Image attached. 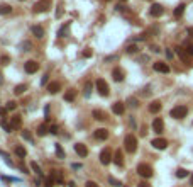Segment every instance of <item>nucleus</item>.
<instances>
[{
	"instance_id": "nucleus-1",
	"label": "nucleus",
	"mask_w": 193,
	"mask_h": 187,
	"mask_svg": "<svg viewBox=\"0 0 193 187\" xmlns=\"http://www.w3.org/2000/svg\"><path fill=\"white\" fill-rule=\"evenodd\" d=\"M124 148L127 153H136V150H137V138L134 135H127L124 138Z\"/></svg>"
},
{
	"instance_id": "nucleus-2",
	"label": "nucleus",
	"mask_w": 193,
	"mask_h": 187,
	"mask_svg": "<svg viewBox=\"0 0 193 187\" xmlns=\"http://www.w3.org/2000/svg\"><path fill=\"white\" fill-rule=\"evenodd\" d=\"M186 114H188V107L186 105H176V107H173L169 111V116L175 119H183V118H186Z\"/></svg>"
},
{
	"instance_id": "nucleus-3",
	"label": "nucleus",
	"mask_w": 193,
	"mask_h": 187,
	"mask_svg": "<svg viewBox=\"0 0 193 187\" xmlns=\"http://www.w3.org/2000/svg\"><path fill=\"white\" fill-rule=\"evenodd\" d=\"M49 9H51V2H49V0H39V2H36V4H34L32 12L43 14V12H47Z\"/></svg>"
},
{
	"instance_id": "nucleus-4",
	"label": "nucleus",
	"mask_w": 193,
	"mask_h": 187,
	"mask_svg": "<svg viewBox=\"0 0 193 187\" xmlns=\"http://www.w3.org/2000/svg\"><path fill=\"white\" fill-rule=\"evenodd\" d=\"M95 87H97V90H98V94H100L102 97H107L108 94H110V87H108V83L105 82L103 78H98V80H97Z\"/></svg>"
},
{
	"instance_id": "nucleus-5",
	"label": "nucleus",
	"mask_w": 193,
	"mask_h": 187,
	"mask_svg": "<svg viewBox=\"0 0 193 187\" xmlns=\"http://www.w3.org/2000/svg\"><path fill=\"white\" fill-rule=\"evenodd\" d=\"M137 174L144 179H149L153 177V167L147 165V163H139L137 165Z\"/></svg>"
},
{
	"instance_id": "nucleus-6",
	"label": "nucleus",
	"mask_w": 193,
	"mask_h": 187,
	"mask_svg": "<svg viewBox=\"0 0 193 187\" xmlns=\"http://www.w3.org/2000/svg\"><path fill=\"white\" fill-rule=\"evenodd\" d=\"M153 68H154V72H159V73H169V65L168 63H164V61H154L153 63Z\"/></svg>"
},
{
	"instance_id": "nucleus-7",
	"label": "nucleus",
	"mask_w": 193,
	"mask_h": 187,
	"mask_svg": "<svg viewBox=\"0 0 193 187\" xmlns=\"http://www.w3.org/2000/svg\"><path fill=\"white\" fill-rule=\"evenodd\" d=\"M110 162H112V152H110V148H105V150L100 152V163L102 165H108Z\"/></svg>"
},
{
	"instance_id": "nucleus-8",
	"label": "nucleus",
	"mask_w": 193,
	"mask_h": 187,
	"mask_svg": "<svg viewBox=\"0 0 193 187\" xmlns=\"http://www.w3.org/2000/svg\"><path fill=\"white\" fill-rule=\"evenodd\" d=\"M24 70H26V73H36L39 70V63L34 60H29L24 63Z\"/></svg>"
},
{
	"instance_id": "nucleus-9",
	"label": "nucleus",
	"mask_w": 193,
	"mask_h": 187,
	"mask_svg": "<svg viewBox=\"0 0 193 187\" xmlns=\"http://www.w3.org/2000/svg\"><path fill=\"white\" fill-rule=\"evenodd\" d=\"M151 145H153V148H156V150H166L168 148V141L164 138H154L151 141Z\"/></svg>"
},
{
	"instance_id": "nucleus-10",
	"label": "nucleus",
	"mask_w": 193,
	"mask_h": 187,
	"mask_svg": "<svg viewBox=\"0 0 193 187\" xmlns=\"http://www.w3.org/2000/svg\"><path fill=\"white\" fill-rule=\"evenodd\" d=\"M163 12H164V9H163V5L161 4H153L151 5V9H149V14L153 15V17H161Z\"/></svg>"
},
{
	"instance_id": "nucleus-11",
	"label": "nucleus",
	"mask_w": 193,
	"mask_h": 187,
	"mask_svg": "<svg viewBox=\"0 0 193 187\" xmlns=\"http://www.w3.org/2000/svg\"><path fill=\"white\" fill-rule=\"evenodd\" d=\"M153 129H154V133H158V135H161L164 131V121L161 118H156L154 121H153Z\"/></svg>"
},
{
	"instance_id": "nucleus-12",
	"label": "nucleus",
	"mask_w": 193,
	"mask_h": 187,
	"mask_svg": "<svg viewBox=\"0 0 193 187\" xmlns=\"http://www.w3.org/2000/svg\"><path fill=\"white\" fill-rule=\"evenodd\" d=\"M75 152H76L82 158L88 157V148H86V145H83V143H76V145H75Z\"/></svg>"
},
{
	"instance_id": "nucleus-13",
	"label": "nucleus",
	"mask_w": 193,
	"mask_h": 187,
	"mask_svg": "<svg viewBox=\"0 0 193 187\" xmlns=\"http://www.w3.org/2000/svg\"><path fill=\"white\" fill-rule=\"evenodd\" d=\"M147 109H149V112H151V114H158L159 111L163 109V104H161V100H153Z\"/></svg>"
},
{
	"instance_id": "nucleus-14",
	"label": "nucleus",
	"mask_w": 193,
	"mask_h": 187,
	"mask_svg": "<svg viewBox=\"0 0 193 187\" xmlns=\"http://www.w3.org/2000/svg\"><path fill=\"white\" fill-rule=\"evenodd\" d=\"M93 136H95V139H100V141H105V139L108 138V131L105 129V128H100V129H97L93 133Z\"/></svg>"
},
{
	"instance_id": "nucleus-15",
	"label": "nucleus",
	"mask_w": 193,
	"mask_h": 187,
	"mask_svg": "<svg viewBox=\"0 0 193 187\" xmlns=\"http://www.w3.org/2000/svg\"><path fill=\"white\" fill-rule=\"evenodd\" d=\"M112 112L117 114V116H122V114L125 112V105H124V102H115V104L112 105Z\"/></svg>"
},
{
	"instance_id": "nucleus-16",
	"label": "nucleus",
	"mask_w": 193,
	"mask_h": 187,
	"mask_svg": "<svg viewBox=\"0 0 193 187\" xmlns=\"http://www.w3.org/2000/svg\"><path fill=\"white\" fill-rule=\"evenodd\" d=\"M61 90V82H49L47 83V92L49 94H58Z\"/></svg>"
},
{
	"instance_id": "nucleus-17",
	"label": "nucleus",
	"mask_w": 193,
	"mask_h": 187,
	"mask_svg": "<svg viewBox=\"0 0 193 187\" xmlns=\"http://www.w3.org/2000/svg\"><path fill=\"white\" fill-rule=\"evenodd\" d=\"M112 78L115 80V82H122L124 80V72L120 68H114L112 70Z\"/></svg>"
},
{
	"instance_id": "nucleus-18",
	"label": "nucleus",
	"mask_w": 193,
	"mask_h": 187,
	"mask_svg": "<svg viewBox=\"0 0 193 187\" xmlns=\"http://www.w3.org/2000/svg\"><path fill=\"white\" fill-rule=\"evenodd\" d=\"M176 53H178V56H180L181 60L185 61V63H190V55H188V51H185L183 48H176Z\"/></svg>"
},
{
	"instance_id": "nucleus-19",
	"label": "nucleus",
	"mask_w": 193,
	"mask_h": 187,
	"mask_svg": "<svg viewBox=\"0 0 193 187\" xmlns=\"http://www.w3.org/2000/svg\"><path fill=\"white\" fill-rule=\"evenodd\" d=\"M75 97H76V90H75V88H69V90L64 92V100H66V102H73Z\"/></svg>"
},
{
	"instance_id": "nucleus-20",
	"label": "nucleus",
	"mask_w": 193,
	"mask_h": 187,
	"mask_svg": "<svg viewBox=\"0 0 193 187\" xmlns=\"http://www.w3.org/2000/svg\"><path fill=\"white\" fill-rule=\"evenodd\" d=\"M114 162H115V165H119V167L124 165V155H122L120 150H117V152H115V155H114Z\"/></svg>"
},
{
	"instance_id": "nucleus-21",
	"label": "nucleus",
	"mask_w": 193,
	"mask_h": 187,
	"mask_svg": "<svg viewBox=\"0 0 193 187\" xmlns=\"http://www.w3.org/2000/svg\"><path fill=\"white\" fill-rule=\"evenodd\" d=\"M93 118L97 119V121H105V119H107V112H103V111H100V109H95L93 111Z\"/></svg>"
},
{
	"instance_id": "nucleus-22",
	"label": "nucleus",
	"mask_w": 193,
	"mask_h": 187,
	"mask_svg": "<svg viewBox=\"0 0 193 187\" xmlns=\"http://www.w3.org/2000/svg\"><path fill=\"white\" fill-rule=\"evenodd\" d=\"M31 31H32V34H34L36 38H44V29L41 26H32Z\"/></svg>"
},
{
	"instance_id": "nucleus-23",
	"label": "nucleus",
	"mask_w": 193,
	"mask_h": 187,
	"mask_svg": "<svg viewBox=\"0 0 193 187\" xmlns=\"http://www.w3.org/2000/svg\"><path fill=\"white\" fill-rule=\"evenodd\" d=\"M10 124H12L14 129L21 128V124H22V118H21V116H14V118H10Z\"/></svg>"
},
{
	"instance_id": "nucleus-24",
	"label": "nucleus",
	"mask_w": 193,
	"mask_h": 187,
	"mask_svg": "<svg viewBox=\"0 0 193 187\" xmlns=\"http://www.w3.org/2000/svg\"><path fill=\"white\" fill-rule=\"evenodd\" d=\"M12 12V7L9 4H2L0 5V15H7V14Z\"/></svg>"
},
{
	"instance_id": "nucleus-25",
	"label": "nucleus",
	"mask_w": 193,
	"mask_h": 187,
	"mask_svg": "<svg viewBox=\"0 0 193 187\" xmlns=\"http://www.w3.org/2000/svg\"><path fill=\"white\" fill-rule=\"evenodd\" d=\"M14 152H15V155H17V157H21V158H24V157H26V155H27L26 148H24V146H21V145H17Z\"/></svg>"
},
{
	"instance_id": "nucleus-26",
	"label": "nucleus",
	"mask_w": 193,
	"mask_h": 187,
	"mask_svg": "<svg viewBox=\"0 0 193 187\" xmlns=\"http://www.w3.org/2000/svg\"><path fill=\"white\" fill-rule=\"evenodd\" d=\"M0 126L4 128V129L7 131V133H10V131L14 129V128H12V124H10V122L7 121V119H5V118H2V121H0Z\"/></svg>"
},
{
	"instance_id": "nucleus-27",
	"label": "nucleus",
	"mask_w": 193,
	"mask_h": 187,
	"mask_svg": "<svg viewBox=\"0 0 193 187\" xmlns=\"http://www.w3.org/2000/svg\"><path fill=\"white\" fill-rule=\"evenodd\" d=\"M185 9H186V5H185V4L178 5V7L175 9V12H173V14H175V17H181V15H183V12H185Z\"/></svg>"
},
{
	"instance_id": "nucleus-28",
	"label": "nucleus",
	"mask_w": 193,
	"mask_h": 187,
	"mask_svg": "<svg viewBox=\"0 0 193 187\" xmlns=\"http://www.w3.org/2000/svg\"><path fill=\"white\" fill-rule=\"evenodd\" d=\"M26 90H27V87L24 85V83H21V85H17V87L14 88V94H15V95H22Z\"/></svg>"
},
{
	"instance_id": "nucleus-29",
	"label": "nucleus",
	"mask_w": 193,
	"mask_h": 187,
	"mask_svg": "<svg viewBox=\"0 0 193 187\" xmlns=\"http://www.w3.org/2000/svg\"><path fill=\"white\" fill-rule=\"evenodd\" d=\"M47 131H49V128H47L46 124H41V126L37 128V135H39V136H46Z\"/></svg>"
},
{
	"instance_id": "nucleus-30",
	"label": "nucleus",
	"mask_w": 193,
	"mask_h": 187,
	"mask_svg": "<svg viewBox=\"0 0 193 187\" xmlns=\"http://www.w3.org/2000/svg\"><path fill=\"white\" fill-rule=\"evenodd\" d=\"M176 177H178V179L188 177V170H186V169H178V170H176Z\"/></svg>"
},
{
	"instance_id": "nucleus-31",
	"label": "nucleus",
	"mask_w": 193,
	"mask_h": 187,
	"mask_svg": "<svg viewBox=\"0 0 193 187\" xmlns=\"http://www.w3.org/2000/svg\"><path fill=\"white\" fill-rule=\"evenodd\" d=\"M82 56L83 58H92V56H93V49H92V48H85L82 51Z\"/></svg>"
},
{
	"instance_id": "nucleus-32",
	"label": "nucleus",
	"mask_w": 193,
	"mask_h": 187,
	"mask_svg": "<svg viewBox=\"0 0 193 187\" xmlns=\"http://www.w3.org/2000/svg\"><path fill=\"white\" fill-rule=\"evenodd\" d=\"M139 48L136 46V44H129L127 48H125V53H129V55H132V53H137Z\"/></svg>"
},
{
	"instance_id": "nucleus-33",
	"label": "nucleus",
	"mask_w": 193,
	"mask_h": 187,
	"mask_svg": "<svg viewBox=\"0 0 193 187\" xmlns=\"http://www.w3.org/2000/svg\"><path fill=\"white\" fill-rule=\"evenodd\" d=\"M15 107H17V102H15V100H9V102L5 104V109H7V111H14Z\"/></svg>"
},
{
	"instance_id": "nucleus-34",
	"label": "nucleus",
	"mask_w": 193,
	"mask_h": 187,
	"mask_svg": "<svg viewBox=\"0 0 193 187\" xmlns=\"http://www.w3.org/2000/svg\"><path fill=\"white\" fill-rule=\"evenodd\" d=\"M56 155H58V158H64V150L58 143H56Z\"/></svg>"
},
{
	"instance_id": "nucleus-35",
	"label": "nucleus",
	"mask_w": 193,
	"mask_h": 187,
	"mask_svg": "<svg viewBox=\"0 0 193 187\" xmlns=\"http://www.w3.org/2000/svg\"><path fill=\"white\" fill-rule=\"evenodd\" d=\"M22 138L24 139H27V141H32V135H31V131H22Z\"/></svg>"
},
{
	"instance_id": "nucleus-36",
	"label": "nucleus",
	"mask_w": 193,
	"mask_h": 187,
	"mask_svg": "<svg viewBox=\"0 0 193 187\" xmlns=\"http://www.w3.org/2000/svg\"><path fill=\"white\" fill-rule=\"evenodd\" d=\"M31 169L34 170V172H36L37 175H41V167H39L37 163H36V162H32V163H31Z\"/></svg>"
},
{
	"instance_id": "nucleus-37",
	"label": "nucleus",
	"mask_w": 193,
	"mask_h": 187,
	"mask_svg": "<svg viewBox=\"0 0 193 187\" xmlns=\"http://www.w3.org/2000/svg\"><path fill=\"white\" fill-rule=\"evenodd\" d=\"M127 102H129V105H130V107H137V105H139L137 99H134V97H130V99H129Z\"/></svg>"
},
{
	"instance_id": "nucleus-38",
	"label": "nucleus",
	"mask_w": 193,
	"mask_h": 187,
	"mask_svg": "<svg viewBox=\"0 0 193 187\" xmlns=\"http://www.w3.org/2000/svg\"><path fill=\"white\" fill-rule=\"evenodd\" d=\"M108 182H110V184H112V185H114V187H120V185H122V184H120L119 180H115V179H114V177H108Z\"/></svg>"
},
{
	"instance_id": "nucleus-39",
	"label": "nucleus",
	"mask_w": 193,
	"mask_h": 187,
	"mask_svg": "<svg viewBox=\"0 0 193 187\" xmlns=\"http://www.w3.org/2000/svg\"><path fill=\"white\" fill-rule=\"evenodd\" d=\"M68 26H69V24H66V27H61V29H60V32H58V34H60V38H64V34H66V29H68Z\"/></svg>"
},
{
	"instance_id": "nucleus-40",
	"label": "nucleus",
	"mask_w": 193,
	"mask_h": 187,
	"mask_svg": "<svg viewBox=\"0 0 193 187\" xmlns=\"http://www.w3.org/2000/svg\"><path fill=\"white\" fill-rule=\"evenodd\" d=\"M85 187H98V184L93 182V180H88V182L85 184Z\"/></svg>"
},
{
	"instance_id": "nucleus-41",
	"label": "nucleus",
	"mask_w": 193,
	"mask_h": 187,
	"mask_svg": "<svg viewBox=\"0 0 193 187\" xmlns=\"http://www.w3.org/2000/svg\"><path fill=\"white\" fill-rule=\"evenodd\" d=\"M53 184H54V179H46V187H53Z\"/></svg>"
},
{
	"instance_id": "nucleus-42",
	"label": "nucleus",
	"mask_w": 193,
	"mask_h": 187,
	"mask_svg": "<svg viewBox=\"0 0 193 187\" xmlns=\"http://www.w3.org/2000/svg\"><path fill=\"white\" fill-rule=\"evenodd\" d=\"M0 61H2V65H7V63H9V56H2V58H0Z\"/></svg>"
},
{
	"instance_id": "nucleus-43",
	"label": "nucleus",
	"mask_w": 193,
	"mask_h": 187,
	"mask_svg": "<svg viewBox=\"0 0 193 187\" xmlns=\"http://www.w3.org/2000/svg\"><path fill=\"white\" fill-rule=\"evenodd\" d=\"M117 10H119V12H125V9H127V7H124V5H119L117 4V7H115Z\"/></svg>"
},
{
	"instance_id": "nucleus-44",
	"label": "nucleus",
	"mask_w": 193,
	"mask_h": 187,
	"mask_svg": "<svg viewBox=\"0 0 193 187\" xmlns=\"http://www.w3.org/2000/svg\"><path fill=\"white\" fill-rule=\"evenodd\" d=\"M29 48H31V43H24V44H22V49H24V51H29Z\"/></svg>"
},
{
	"instance_id": "nucleus-45",
	"label": "nucleus",
	"mask_w": 193,
	"mask_h": 187,
	"mask_svg": "<svg viewBox=\"0 0 193 187\" xmlns=\"http://www.w3.org/2000/svg\"><path fill=\"white\" fill-rule=\"evenodd\" d=\"M90 88H92V83H86L85 85V94L88 95V92H90Z\"/></svg>"
},
{
	"instance_id": "nucleus-46",
	"label": "nucleus",
	"mask_w": 193,
	"mask_h": 187,
	"mask_svg": "<svg viewBox=\"0 0 193 187\" xmlns=\"http://www.w3.org/2000/svg\"><path fill=\"white\" fill-rule=\"evenodd\" d=\"M49 131H51L53 135H56V133H58V126H51V128H49Z\"/></svg>"
},
{
	"instance_id": "nucleus-47",
	"label": "nucleus",
	"mask_w": 193,
	"mask_h": 187,
	"mask_svg": "<svg viewBox=\"0 0 193 187\" xmlns=\"http://www.w3.org/2000/svg\"><path fill=\"white\" fill-rule=\"evenodd\" d=\"M186 51H188L190 56H193V44H191V46H188V49H186Z\"/></svg>"
},
{
	"instance_id": "nucleus-48",
	"label": "nucleus",
	"mask_w": 193,
	"mask_h": 187,
	"mask_svg": "<svg viewBox=\"0 0 193 187\" xmlns=\"http://www.w3.org/2000/svg\"><path fill=\"white\" fill-rule=\"evenodd\" d=\"M137 187H151V185H149V184H147V182H144V180H142V182H141V184H139V185H137Z\"/></svg>"
},
{
	"instance_id": "nucleus-49",
	"label": "nucleus",
	"mask_w": 193,
	"mask_h": 187,
	"mask_svg": "<svg viewBox=\"0 0 193 187\" xmlns=\"http://www.w3.org/2000/svg\"><path fill=\"white\" fill-rule=\"evenodd\" d=\"M151 51H154V53H159V48H158V46H151Z\"/></svg>"
},
{
	"instance_id": "nucleus-50",
	"label": "nucleus",
	"mask_w": 193,
	"mask_h": 187,
	"mask_svg": "<svg viewBox=\"0 0 193 187\" xmlns=\"http://www.w3.org/2000/svg\"><path fill=\"white\" fill-rule=\"evenodd\" d=\"M166 56H168V58H173V53L169 51V49H166Z\"/></svg>"
},
{
	"instance_id": "nucleus-51",
	"label": "nucleus",
	"mask_w": 193,
	"mask_h": 187,
	"mask_svg": "<svg viewBox=\"0 0 193 187\" xmlns=\"http://www.w3.org/2000/svg\"><path fill=\"white\" fill-rule=\"evenodd\" d=\"M188 34H190V36H193V27H190V29H188Z\"/></svg>"
},
{
	"instance_id": "nucleus-52",
	"label": "nucleus",
	"mask_w": 193,
	"mask_h": 187,
	"mask_svg": "<svg viewBox=\"0 0 193 187\" xmlns=\"http://www.w3.org/2000/svg\"><path fill=\"white\" fill-rule=\"evenodd\" d=\"M190 184L193 185V174H191V177H190Z\"/></svg>"
},
{
	"instance_id": "nucleus-53",
	"label": "nucleus",
	"mask_w": 193,
	"mask_h": 187,
	"mask_svg": "<svg viewBox=\"0 0 193 187\" xmlns=\"http://www.w3.org/2000/svg\"><path fill=\"white\" fill-rule=\"evenodd\" d=\"M2 83H4V78H2V75H0V85H2Z\"/></svg>"
},
{
	"instance_id": "nucleus-54",
	"label": "nucleus",
	"mask_w": 193,
	"mask_h": 187,
	"mask_svg": "<svg viewBox=\"0 0 193 187\" xmlns=\"http://www.w3.org/2000/svg\"><path fill=\"white\" fill-rule=\"evenodd\" d=\"M119 2H127V0H119Z\"/></svg>"
}]
</instances>
